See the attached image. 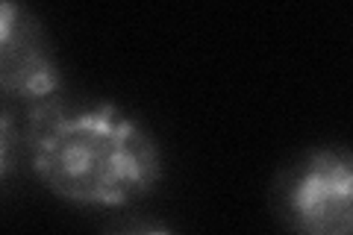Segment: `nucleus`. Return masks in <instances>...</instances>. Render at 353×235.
I'll use <instances>...</instances> for the list:
<instances>
[{"instance_id": "obj_1", "label": "nucleus", "mask_w": 353, "mask_h": 235, "mask_svg": "<svg viewBox=\"0 0 353 235\" xmlns=\"http://www.w3.org/2000/svg\"><path fill=\"white\" fill-rule=\"evenodd\" d=\"M24 147L39 183L77 206H127L162 180L157 139L112 103L32 106Z\"/></svg>"}, {"instance_id": "obj_2", "label": "nucleus", "mask_w": 353, "mask_h": 235, "mask_svg": "<svg viewBox=\"0 0 353 235\" xmlns=\"http://www.w3.org/2000/svg\"><path fill=\"white\" fill-rule=\"evenodd\" d=\"M277 209L294 235H353V153L315 147L280 174Z\"/></svg>"}, {"instance_id": "obj_3", "label": "nucleus", "mask_w": 353, "mask_h": 235, "mask_svg": "<svg viewBox=\"0 0 353 235\" xmlns=\"http://www.w3.org/2000/svg\"><path fill=\"white\" fill-rule=\"evenodd\" d=\"M0 88L27 109L59 97L62 74L41 21L27 6H0Z\"/></svg>"}, {"instance_id": "obj_4", "label": "nucleus", "mask_w": 353, "mask_h": 235, "mask_svg": "<svg viewBox=\"0 0 353 235\" xmlns=\"http://www.w3.org/2000/svg\"><path fill=\"white\" fill-rule=\"evenodd\" d=\"M0 174H3V180H9V174H12L15 167V159H12V150H15V121L9 112H3V121H0Z\"/></svg>"}, {"instance_id": "obj_5", "label": "nucleus", "mask_w": 353, "mask_h": 235, "mask_svg": "<svg viewBox=\"0 0 353 235\" xmlns=\"http://www.w3.org/2000/svg\"><path fill=\"white\" fill-rule=\"evenodd\" d=\"M109 235H171V232L162 227H150V223H136V227H124V229H115Z\"/></svg>"}]
</instances>
